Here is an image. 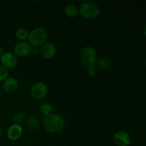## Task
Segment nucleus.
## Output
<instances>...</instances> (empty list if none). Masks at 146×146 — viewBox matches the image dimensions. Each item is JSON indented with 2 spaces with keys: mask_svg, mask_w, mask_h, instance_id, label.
I'll return each instance as SVG.
<instances>
[{
  "mask_svg": "<svg viewBox=\"0 0 146 146\" xmlns=\"http://www.w3.org/2000/svg\"><path fill=\"white\" fill-rule=\"evenodd\" d=\"M45 129L51 133H59L64 130L65 122L62 117L56 113H51L44 118Z\"/></svg>",
  "mask_w": 146,
  "mask_h": 146,
  "instance_id": "nucleus-1",
  "label": "nucleus"
},
{
  "mask_svg": "<svg viewBox=\"0 0 146 146\" xmlns=\"http://www.w3.org/2000/svg\"><path fill=\"white\" fill-rule=\"evenodd\" d=\"M101 12L100 7L96 3L93 1H84L80 5L78 9V13L84 18L88 19H96Z\"/></svg>",
  "mask_w": 146,
  "mask_h": 146,
  "instance_id": "nucleus-2",
  "label": "nucleus"
},
{
  "mask_svg": "<svg viewBox=\"0 0 146 146\" xmlns=\"http://www.w3.org/2000/svg\"><path fill=\"white\" fill-rule=\"evenodd\" d=\"M78 56L81 64L87 67L94 65L97 59L96 51L93 47L89 46L84 47L80 51Z\"/></svg>",
  "mask_w": 146,
  "mask_h": 146,
  "instance_id": "nucleus-3",
  "label": "nucleus"
},
{
  "mask_svg": "<svg viewBox=\"0 0 146 146\" xmlns=\"http://www.w3.org/2000/svg\"><path fill=\"white\" fill-rule=\"evenodd\" d=\"M47 36V31L44 28L38 27L34 29L29 34L28 39L31 45L37 47L42 46L45 43Z\"/></svg>",
  "mask_w": 146,
  "mask_h": 146,
  "instance_id": "nucleus-4",
  "label": "nucleus"
},
{
  "mask_svg": "<svg viewBox=\"0 0 146 146\" xmlns=\"http://www.w3.org/2000/svg\"><path fill=\"white\" fill-rule=\"evenodd\" d=\"M0 61H1V66L5 68L12 69L17 65L18 59L14 52L6 51L0 56Z\"/></svg>",
  "mask_w": 146,
  "mask_h": 146,
  "instance_id": "nucleus-5",
  "label": "nucleus"
},
{
  "mask_svg": "<svg viewBox=\"0 0 146 146\" xmlns=\"http://www.w3.org/2000/svg\"><path fill=\"white\" fill-rule=\"evenodd\" d=\"M30 94L36 99H42L48 94V86L44 82H37L31 87Z\"/></svg>",
  "mask_w": 146,
  "mask_h": 146,
  "instance_id": "nucleus-6",
  "label": "nucleus"
},
{
  "mask_svg": "<svg viewBox=\"0 0 146 146\" xmlns=\"http://www.w3.org/2000/svg\"><path fill=\"white\" fill-rule=\"evenodd\" d=\"M14 54L20 57H24L28 56L32 52L31 45L26 41H21L16 44L14 48Z\"/></svg>",
  "mask_w": 146,
  "mask_h": 146,
  "instance_id": "nucleus-7",
  "label": "nucleus"
},
{
  "mask_svg": "<svg viewBox=\"0 0 146 146\" xmlns=\"http://www.w3.org/2000/svg\"><path fill=\"white\" fill-rule=\"evenodd\" d=\"M113 141L118 146H128L131 143V138L128 133L120 131L114 134Z\"/></svg>",
  "mask_w": 146,
  "mask_h": 146,
  "instance_id": "nucleus-8",
  "label": "nucleus"
},
{
  "mask_svg": "<svg viewBox=\"0 0 146 146\" xmlns=\"http://www.w3.org/2000/svg\"><path fill=\"white\" fill-rule=\"evenodd\" d=\"M56 47L51 42L44 43L41 48V54L46 59H51L56 54Z\"/></svg>",
  "mask_w": 146,
  "mask_h": 146,
  "instance_id": "nucleus-9",
  "label": "nucleus"
},
{
  "mask_svg": "<svg viewBox=\"0 0 146 146\" xmlns=\"http://www.w3.org/2000/svg\"><path fill=\"white\" fill-rule=\"evenodd\" d=\"M22 127L19 124H13L7 131V138L11 141H17L22 135Z\"/></svg>",
  "mask_w": 146,
  "mask_h": 146,
  "instance_id": "nucleus-10",
  "label": "nucleus"
},
{
  "mask_svg": "<svg viewBox=\"0 0 146 146\" xmlns=\"http://www.w3.org/2000/svg\"><path fill=\"white\" fill-rule=\"evenodd\" d=\"M3 88L9 94L15 93L19 88V83L15 78L9 77L6 78L3 82Z\"/></svg>",
  "mask_w": 146,
  "mask_h": 146,
  "instance_id": "nucleus-11",
  "label": "nucleus"
},
{
  "mask_svg": "<svg viewBox=\"0 0 146 146\" xmlns=\"http://www.w3.org/2000/svg\"><path fill=\"white\" fill-rule=\"evenodd\" d=\"M39 121L36 117L31 115L27 118V122H26V126H27V129L31 132H36L39 128Z\"/></svg>",
  "mask_w": 146,
  "mask_h": 146,
  "instance_id": "nucleus-12",
  "label": "nucleus"
},
{
  "mask_svg": "<svg viewBox=\"0 0 146 146\" xmlns=\"http://www.w3.org/2000/svg\"><path fill=\"white\" fill-rule=\"evenodd\" d=\"M64 11H65L66 15L70 18H74L78 14V9L77 8L76 6L74 5V4L67 5Z\"/></svg>",
  "mask_w": 146,
  "mask_h": 146,
  "instance_id": "nucleus-13",
  "label": "nucleus"
},
{
  "mask_svg": "<svg viewBox=\"0 0 146 146\" xmlns=\"http://www.w3.org/2000/svg\"><path fill=\"white\" fill-rule=\"evenodd\" d=\"M29 31L27 29L21 27V28H19L16 31L15 35L18 39L21 40V41H24L29 37Z\"/></svg>",
  "mask_w": 146,
  "mask_h": 146,
  "instance_id": "nucleus-14",
  "label": "nucleus"
},
{
  "mask_svg": "<svg viewBox=\"0 0 146 146\" xmlns=\"http://www.w3.org/2000/svg\"><path fill=\"white\" fill-rule=\"evenodd\" d=\"M111 61L108 57H102L98 62V68L101 70H107L111 67Z\"/></svg>",
  "mask_w": 146,
  "mask_h": 146,
  "instance_id": "nucleus-15",
  "label": "nucleus"
},
{
  "mask_svg": "<svg viewBox=\"0 0 146 146\" xmlns=\"http://www.w3.org/2000/svg\"><path fill=\"white\" fill-rule=\"evenodd\" d=\"M53 110L54 109H53L52 105L49 103H46V104H42L40 107V112L46 116L52 113Z\"/></svg>",
  "mask_w": 146,
  "mask_h": 146,
  "instance_id": "nucleus-16",
  "label": "nucleus"
},
{
  "mask_svg": "<svg viewBox=\"0 0 146 146\" xmlns=\"http://www.w3.org/2000/svg\"><path fill=\"white\" fill-rule=\"evenodd\" d=\"M25 118V115H24V113L19 112L16 113L14 115V118H13V121H14V124H19V123H21L23 120Z\"/></svg>",
  "mask_w": 146,
  "mask_h": 146,
  "instance_id": "nucleus-17",
  "label": "nucleus"
},
{
  "mask_svg": "<svg viewBox=\"0 0 146 146\" xmlns=\"http://www.w3.org/2000/svg\"><path fill=\"white\" fill-rule=\"evenodd\" d=\"M87 73L91 77H94L98 74V68L95 65L90 66L87 68Z\"/></svg>",
  "mask_w": 146,
  "mask_h": 146,
  "instance_id": "nucleus-18",
  "label": "nucleus"
},
{
  "mask_svg": "<svg viewBox=\"0 0 146 146\" xmlns=\"http://www.w3.org/2000/svg\"><path fill=\"white\" fill-rule=\"evenodd\" d=\"M8 78V71L7 68L0 65V81H3Z\"/></svg>",
  "mask_w": 146,
  "mask_h": 146,
  "instance_id": "nucleus-19",
  "label": "nucleus"
},
{
  "mask_svg": "<svg viewBox=\"0 0 146 146\" xmlns=\"http://www.w3.org/2000/svg\"><path fill=\"white\" fill-rule=\"evenodd\" d=\"M4 52V48H3L2 47L0 46V56H1V54H2Z\"/></svg>",
  "mask_w": 146,
  "mask_h": 146,
  "instance_id": "nucleus-20",
  "label": "nucleus"
},
{
  "mask_svg": "<svg viewBox=\"0 0 146 146\" xmlns=\"http://www.w3.org/2000/svg\"><path fill=\"white\" fill-rule=\"evenodd\" d=\"M1 133H2V130H1V128L0 127V136L1 135Z\"/></svg>",
  "mask_w": 146,
  "mask_h": 146,
  "instance_id": "nucleus-21",
  "label": "nucleus"
}]
</instances>
